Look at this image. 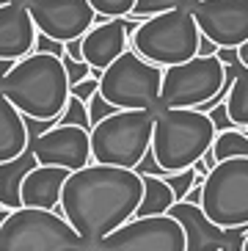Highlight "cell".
Here are the masks:
<instances>
[{"label":"cell","instance_id":"1","mask_svg":"<svg viewBox=\"0 0 248 251\" xmlns=\"http://www.w3.org/2000/svg\"><path fill=\"white\" fill-rule=\"evenodd\" d=\"M141 196L144 179L132 169L91 163L66 177L61 191V213L88 249H94L102 237L135 218Z\"/></svg>","mask_w":248,"mask_h":251},{"label":"cell","instance_id":"2","mask_svg":"<svg viewBox=\"0 0 248 251\" xmlns=\"http://www.w3.org/2000/svg\"><path fill=\"white\" fill-rule=\"evenodd\" d=\"M0 94L14 105L25 119L52 122L66 111L69 102V80L61 58L47 52H28L14 61L0 80Z\"/></svg>","mask_w":248,"mask_h":251},{"label":"cell","instance_id":"3","mask_svg":"<svg viewBox=\"0 0 248 251\" xmlns=\"http://www.w3.org/2000/svg\"><path fill=\"white\" fill-rule=\"evenodd\" d=\"M218 130L196 108H166L154 116L152 155L166 171H185L210 152Z\"/></svg>","mask_w":248,"mask_h":251},{"label":"cell","instance_id":"4","mask_svg":"<svg viewBox=\"0 0 248 251\" xmlns=\"http://www.w3.org/2000/svg\"><path fill=\"white\" fill-rule=\"evenodd\" d=\"M198 42H201V30L193 20L190 6L141 20L138 28L130 33V50L163 69L196 58Z\"/></svg>","mask_w":248,"mask_h":251},{"label":"cell","instance_id":"5","mask_svg":"<svg viewBox=\"0 0 248 251\" xmlns=\"http://www.w3.org/2000/svg\"><path fill=\"white\" fill-rule=\"evenodd\" d=\"M154 111H116L91 127V160L99 166L135 169L152 149Z\"/></svg>","mask_w":248,"mask_h":251},{"label":"cell","instance_id":"6","mask_svg":"<svg viewBox=\"0 0 248 251\" xmlns=\"http://www.w3.org/2000/svg\"><path fill=\"white\" fill-rule=\"evenodd\" d=\"M74 226L52 210L20 207L0 224V251H86Z\"/></svg>","mask_w":248,"mask_h":251},{"label":"cell","instance_id":"7","mask_svg":"<svg viewBox=\"0 0 248 251\" xmlns=\"http://www.w3.org/2000/svg\"><path fill=\"white\" fill-rule=\"evenodd\" d=\"M163 67L149 64L135 50L122 52L99 75V94L119 111H154L160 113Z\"/></svg>","mask_w":248,"mask_h":251},{"label":"cell","instance_id":"8","mask_svg":"<svg viewBox=\"0 0 248 251\" xmlns=\"http://www.w3.org/2000/svg\"><path fill=\"white\" fill-rule=\"evenodd\" d=\"M201 210L215 226H248V157L223 160L210 171L201 191Z\"/></svg>","mask_w":248,"mask_h":251},{"label":"cell","instance_id":"9","mask_svg":"<svg viewBox=\"0 0 248 251\" xmlns=\"http://www.w3.org/2000/svg\"><path fill=\"white\" fill-rule=\"evenodd\" d=\"M226 64L215 55H196V58L163 69L160 86V111L166 108H201L223 89Z\"/></svg>","mask_w":248,"mask_h":251},{"label":"cell","instance_id":"10","mask_svg":"<svg viewBox=\"0 0 248 251\" xmlns=\"http://www.w3.org/2000/svg\"><path fill=\"white\" fill-rule=\"evenodd\" d=\"M94 251H185V232L171 215L132 218L102 237Z\"/></svg>","mask_w":248,"mask_h":251},{"label":"cell","instance_id":"11","mask_svg":"<svg viewBox=\"0 0 248 251\" xmlns=\"http://www.w3.org/2000/svg\"><path fill=\"white\" fill-rule=\"evenodd\" d=\"M36 33L61 45L83 39L97 25V11L88 0H25Z\"/></svg>","mask_w":248,"mask_h":251},{"label":"cell","instance_id":"12","mask_svg":"<svg viewBox=\"0 0 248 251\" xmlns=\"http://www.w3.org/2000/svg\"><path fill=\"white\" fill-rule=\"evenodd\" d=\"M39 166L80 171L91 166V130L77 125H55L42 135H28Z\"/></svg>","mask_w":248,"mask_h":251},{"label":"cell","instance_id":"13","mask_svg":"<svg viewBox=\"0 0 248 251\" xmlns=\"http://www.w3.org/2000/svg\"><path fill=\"white\" fill-rule=\"evenodd\" d=\"M201 36L237 50L248 42V0H201L190 6Z\"/></svg>","mask_w":248,"mask_h":251},{"label":"cell","instance_id":"14","mask_svg":"<svg viewBox=\"0 0 248 251\" xmlns=\"http://www.w3.org/2000/svg\"><path fill=\"white\" fill-rule=\"evenodd\" d=\"M168 215L174 218L185 232V251H221L229 246L243 249L248 237V226H234V229H221L204 215L198 204L176 201Z\"/></svg>","mask_w":248,"mask_h":251},{"label":"cell","instance_id":"15","mask_svg":"<svg viewBox=\"0 0 248 251\" xmlns=\"http://www.w3.org/2000/svg\"><path fill=\"white\" fill-rule=\"evenodd\" d=\"M138 28L132 17L124 20H102L80 39L83 45V61L91 69H108L122 52L130 50V33Z\"/></svg>","mask_w":248,"mask_h":251},{"label":"cell","instance_id":"16","mask_svg":"<svg viewBox=\"0 0 248 251\" xmlns=\"http://www.w3.org/2000/svg\"><path fill=\"white\" fill-rule=\"evenodd\" d=\"M36 25L22 0L0 6V61L25 58L36 47Z\"/></svg>","mask_w":248,"mask_h":251},{"label":"cell","instance_id":"17","mask_svg":"<svg viewBox=\"0 0 248 251\" xmlns=\"http://www.w3.org/2000/svg\"><path fill=\"white\" fill-rule=\"evenodd\" d=\"M72 171L55 169V166H36L33 171H28V177L22 179L20 188V199L22 207H36V210H52L61 213V191L64 182Z\"/></svg>","mask_w":248,"mask_h":251},{"label":"cell","instance_id":"18","mask_svg":"<svg viewBox=\"0 0 248 251\" xmlns=\"http://www.w3.org/2000/svg\"><path fill=\"white\" fill-rule=\"evenodd\" d=\"M25 149H28L25 116L0 94V163L17 160Z\"/></svg>","mask_w":248,"mask_h":251},{"label":"cell","instance_id":"19","mask_svg":"<svg viewBox=\"0 0 248 251\" xmlns=\"http://www.w3.org/2000/svg\"><path fill=\"white\" fill-rule=\"evenodd\" d=\"M36 166L39 163H36V155H33L30 138H28V149H25L17 160L0 163V207H6V210H20L22 207V199H20L22 179L28 177V171H33Z\"/></svg>","mask_w":248,"mask_h":251},{"label":"cell","instance_id":"20","mask_svg":"<svg viewBox=\"0 0 248 251\" xmlns=\"http://www.w3.org/2000/svg\"><path fill=\"white\" fill-rule=\"evenodd\" d=\"M144 179V196L135 210V218H154V215H168V210L176 204L174 193L160 177H141Z\"/></svg>","mask_w":248,"mask_h":251},{"label":"cell","instance_id":"21","mask_svg":"<svg viewBox=\"0 0 248 251\" xmlns=\"http://www.w3.org/2000/svg\"><path fill=\"white\" fill-rule=\"evenodd\" d=\"M234 67V80H232V89L226 94V113L232 119L234 127L246 130L248 127V69L243 67L240 61L237 64H229Z\"/></svg>","mask_w":248,"mask_h":251},{"label":"cell","instance_id":"22","mask_svg":"<svg viewBox=\"0 0 248 251\" xmlns=\"http://www.w3.org/2000/svg\"><path fill=\"white\" fill-rule=\"evenodd\" d=\"M210 155L215 157V163L234 160V157H248V133L240 130V127L218 133L210 147Z\"/></svg>","mask_w":248,"mask_h":251},{"label":"cell","instance_id":"23","mask_svg":"<svg viewBox=\"0 0 248 251\" xmlns=\"http://www.w3.org/2000/svg\"><path fill=\"white\" fill-rule=\"evenodd\" d=\"M188 0H135V8H132V20H149V17L166 14V11H174V8H185Z\"/></svg>","mask_w":248,"mask_h":251},{"label":"cell","instance_id":"24","mask_svg":"<svg viewBox=\"0 0 248 251\" xmlns=\"http://www.w3.org/2000/svg\"><path fill=\"white\" fill-rule=\"evenodd\" d=\"M99 20H124L132 14L135 0H88Z\"/></svg>","mask_w":248,"mask_h":251},{"label":"cell","instance_id":"25","mask_svg":"<svg viewBox=\"0 0 248 251\" xmlns=\"http://www.w3.org/2000/svg\"><path fill=\"white\" fill-rule=\"evenodd\" d=\"M163 182L171 188V193H174L176 201H185V196H188V191L196 185V171L193 169H185V171H168L166 177H163Z\"/></svg>","mask_w":248,"mask_h":251},{"label":"cell","instance_id":"26","mask_svg":"<svg viewBox=\"0 0 248 251\" xmlns=\"http://www.w3.org/2000/svg\"><path fill=\"white\" fill-rule=\"evenodd\" d=\"M58 125H77V127H86V130H91L86 102L74 100V97H69V102H66V111L58 116Z\"/></svg>","mask_w":248,"mask_h":251},{"label":"cell","instance_id":"27","mask_svg":"<svg viewBox=\"0 0 248 251\" xmlns=\"http://www.w3.org/2000/svg\"><path fill=\"white\" fill-rule=\"evenodd\" d=\"M86 108H88V122H91V127L99 125L102 119L113 116V113L119 111V108H113V105H110L108 100H102V94H99V91H97V94L86 102Z\"/></svg>","mask_w":248,"mask_h":251},{"label":"cell","instance_id":"28","mask_svg":"<svg viewBox=\"0 0 248 251\" xmlns=\"http://www.w3.org/2000/svg\"><path fill=\"white\" fill-rule=\"evenodd\" d=\"M61 64H64V69H66V80H69V89H72L74 83H80V80H86V77H91V67H88L86 61H72V58H69V55L64 52Z\"/></svg>","mask_w":248,"mask_h":251},{"label":"cell","instance_id":"29","mask_svg":"<svg viewBox=\"0 0 248 251\" xmlns=\"http://www.w3.org/2000/svg\"><path fill=\"white\" fill-rule=\"evenodd\" d=\"M132 171H135L138 177H160V179H163V177H166V174H168L166 169H160V163L154 160L152 149L146 152V155H144V160H141V163H138V166H135V169H132Z\"/></svg>","mask_w":248,"mask_h":251},{"label":"cell","instance_id":"30","mask_svg":"<svg viewBox=\"0 0 248 251\" xmlns=\"http://www.w3.org/2000/svg\"><path fill=\"white\" fill-rule=\"evenodd\" d=\"M99 91V80L97 77H86V80L74 83L72 89H69V97H74V100H80V102H88L91 97Z\"/></svg>","mask_w":248,"mask_h":251},{"label":"cell","instance_id":"31","mask_svg":"<svg viewBox=\"0 0 248 251\" xmlns=\"http://www.w3.org/2000/svg\"><path fill=\"white\" fill-rule=\"evenodd\" d=\"M36 52H47V55H55V58H64V45L61 42H55V39H47L39 33L36 36V47H33Z\"/></svg>","mask_w":248,"mask_h":251},{"label":"cell","instance_id":"32","mask_svg":"<svg viewBox=\"0 0 248 251\" xmlns=\"http://www.w3.org/2000/svg\"><path fill=\"white\" fill-rule=\"evenodd\" d=\"M207 116L212 119V125H215V130L218 133H223V130H232V119H229V113H226V105H218V108H212Z\"/></svg>","mask_w":248,"mask_h":251},{"label":"cell","instance_id":"33","mask_svg":"<svg viewBox=\"0 0 248 251\" xmlns=\"http://www.w3.org/2000/svg\"><path fill=\"white\" fill-rule=\"evenodd\" d=\"M64 52L69 55L72 61H83V45H80V39H74V42H66L64 45Z\"/></svg>","mask_w":248,"mask_h":251},{"label":"cell","instance_id":"34","mask_svg":"<svg viewBox=\"0 0 248 251\" xmlns=\"http://www.w3.org/2000/svg\"><path fill=\"white\" fill-rule=\"evenodd\" d=\"M201 191H204V185H193V188L188 191V196H185V201H188V204H198V207H201Z\"/></svg>","mask_w":248,"mask_h":251},{"label":"cell","instance_id":"35","mask_svg":"<svg viewBox=\"0 0 248 251\" xmlns=\"http://www.w3.org/2000/svg\"><path fill=\"white\" fill-rule=\"evenodd\" d=\"M218 52V45H212L210 39L201 36V42H198V55H215Z\"/></svg>","mask_w":248,"mask_h":251},{"label":"cell","instance_id":"36","mask_svg":"<svg viewBox=\"0 0 248 251\" xmlns=\"http://www.w3.org/2000/svg\"><path fill=\"white\" fill-rule=\"evenodd\" d=\"M237 55H240V64L248 69V42H246V45H240V47H237Z\"/></svg>","mask_w":248,"mask_h":251},{"label":"cell","instance_id":"37","mask_svg":"<svg viewBox=\"0 0 248 251\" xmlns=\"http://www.w3.org/2000/svg\"><path fill=\"white\" fill-rule=\"evenodd\" d=\"M11 67H14V61H0V80H3V75H6Z\"/></svg>","mask_w":248,"mask_h":251},{"label":"cell","instance_id":"38","mask_svg":"<svg viewBox=\"0 0 248 251\" xmlns=\"http://www.w3.org/2000/svg\"><path fill=\"white\" fill-rule=\"evenodd\" d=\"M8 213H11V210H6V207H0V224L6 221V215H8Z\"/></svg>","mask_w":248,"mask_h":251},{"label":"cell","instance_id":"39","mask_svg":"<svg viewBox=\"0 0 248 251\" xmlns=\"http://www.w3.org/2000/svg\"><path fill=\"white\" fill-rule=\"evenodd\" d=\"M221 251H243V249H237V246H229V249H221Z\"/></svg>","mask_w":248,"mask_h":251},{"label":"cell","instance_id":"40","mask_svg":"<svg viewBox=\"0 0 248 251\" xmlns=\"http://www.w3.org/2000/svg\"><path fill=\"white\" fill-rule=\"evenodd\" d=\"M8 3H17V0H0V6H8Z\"/></svg>","mask_w":248,"mask_h":251},{"label":"cell","instance_id":"41","mask_svg":"<svg viewBox=\"0 0 248 251\" xmlns=\"http://www.w3.org/2000/svg\"><path fill=\"white\" fill-rule=\"evenodd\" d=\"M243 251H248V237H246V243H243Z\"/></svg>","mask_w":248,"mask_h":251},{"label":"cell","instance_id":"42","mask_svg":"<svg viewBox=\"0 0 248 251\" xmlns=\"http://www.w3.org/2000/svg\"><path fill=\"white\" fill-rule=\"evenodd\" d=\"M188 3H190V6H193V3H201V0H188Z\"/></svg>","mask_w":248,"mask_h":251},{"label":"cell","instance_id":"43","mask_svg":"<svg viewBox=\"0 0 248 251\" xmlns=\"http://www.w3.org/2000/svg\"><path fill=\"white\" fill-rule=\"evenodd\" d=\"M86 251H94V249H86Z\"/></svg>","mask_w":248,"mask_h":251},{"label":"cell","instance_id":"44","mask_svg":"<svg viewBox=\"0 0 248 251\" xmlns=\"http://www.w3.org/2000/svg\"><path fill=\"white\" fill-rule=\"evenodd\" d=\"M246 133H248V127H246Z\"/></svg>","mask_w":248,"mask_h":251},{"label":"cell","instance_id":"45","mask_svg":"<svg viewBox=\"0 0 248 251\" xmlns=\"http://www.w3.org/2000/svg\"><path fill=\"white\" fill-rule=\"evenodd\" d=\"M22 3H25V0H22Z\"/></svg>","mask_w":248,"mask_h":251}]
</instances>
